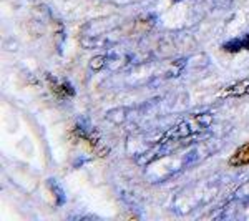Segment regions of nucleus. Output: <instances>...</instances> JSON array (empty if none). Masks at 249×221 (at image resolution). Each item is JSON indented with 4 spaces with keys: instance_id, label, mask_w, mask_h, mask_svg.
Returning <instances> with one entry per match:
<instances>
[{
    "instance_id": "nucleus-1",
    "label": "nucleus",
    "mask_w": 249,
    "mask_h": 221,
    "mask_svg": "<svg viewBox=\"0 0 249 221\" xmlns=\"http://www.w3.org/2000/svg\"><path fill=\"white\" fill-rule=\"evenodd\" d=\"M213 122V116L210 113H199L195 115L191 118L183 120L181 123H178L175 128H171L166 135L160 140V143L155 147V156H161L163 153H168V151H173L179 147H184V145L191 143L193 140L199 138L204 131L210 128Z\"/></svg>"
},
{
    "instance_id": "nucleus-2",
    "label": "nucleus",
    "mask_w": 249,
    "mask_h": 221,
    "mask_svg": "<svg viewBox=\"0 0 249 221\" xmlns=\"http://www.w3.org/2000/svg\"><path fill=\"white\" fill-rule=\"evenodd\" d=\"M218 95L223 96V98H238V96L249 95V78L239 80V82L232 83V85L224 87Z\"/></svg>"
},
{
    "instance_id": "nucleus-3",
    "label": "nucleus",
    "mask_w": 249,
    "mask_h": 221,
    "mask_svg": "<svg viewBox=\"0 0 249 221\" xmlns=\"http://www.w3.org/2000/svg\"><path fill=\"white\" fill-rule=\"evenodd\" d=\"M231 166H246L249 165V142L241 145L230 160Z\"/></svg>"
},
{
    "instance_id": "nucleus-4",
    "label": "nucleus",
    "mask_w": 249,
    "mask_h": 221,
    "mask_svg": "<svg viewBox=\"0 0 249 221\" xmlns=\"http://www.w3.org/2000/svg\"><path fill=\"white\" fill-rule=\"evenodd\" d=\"M244 48H249V35H246L244 38L234 40V42H230L224 45V50L228 52H238V50H244Z\"/></svg>"
},
{
    "instance_id": "nucleus-5",
    "label": "nucleus",
    "mask_w": 249,
    "mask_h": 221,
    "mask_svg": "<svg viewBox=\"0 0 249 221\" xmlns=\"http://www.w3.org/2000/svg\"><path fill=\"white\" fill-rule=\"evenodd\" d=\"M50 85H52V90L55 92L58 96H70V95H73V90H70V87L68 85H63V83H57L55 80H52L50 78Z\"/></svg>"
}]
</instances>
